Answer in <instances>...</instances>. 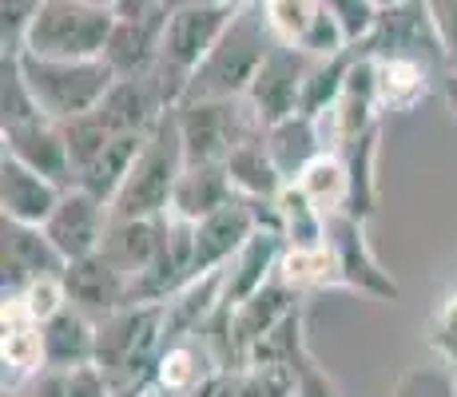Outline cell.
I'll return each instance as SVG.
<instances>
[{
    "instance_id": "obj_1",
    "label": "cell",
    "mask_w": 457,
    "mask_h": 397,
    "mask_svg": "<svg viewBox=\"0 0 457 397\" xmlns=\"http://www.w3.org/2000/svg\"><path fill=\"white\" fill-rule=\"evenodd\" d=\"M270 44H275V37H270L267 21H262L259 0L243 4L235 12V21L227 24V32L219 37V44L207 52V60L191 72L183 100H231V95H247L251 79L259 72L262 60H267Z\"/></svg>"
},
{
    "instance_id": "obj_2",
    "label": "cell",
    "mask_w": 457,
    "mask_h": 397,
    "mask_svg": "<svg viewBox=\"0 0 457 397\" xmlns=\"http://www.w3.org/2000/svg\"><path fill=\"white\" fill-rule=\"evenodd\" d=\"M163 346V302L120 306L116 314L96 322V366L112 382H155Z\"/></svg>"
},
{
    "instance_id": "obj_3",
    "label": "cell",
    "mask_w": 457,
    "mask_h": 397,
    "mask_svg": "<svg viewBox=\"0 0 457 397\" xmlns=\"http://www.w3.org/2000/svg\"><path fill=\"white\" fill-rule=\"evenodd\" d=\"M187 167V152H183V136H179V116L175 108L147 131L144 147H139L136 163H131L124 187L112 199V219H144V215H160L171 207V191L175 179Z\"/></svg>"
},
{
    "instance_id": "obj_4",
    "label": "cell",
    "mask_w": 457,
    "mask_h": 397,
    "mask_svg": "<svg viewBox=\"0 0 457 397\" xmlns=\"http://www.w3.org/2000/svg\"><path fill=\"white\" fill-rule=\"evenodd\" d=\"M21 68H24L32 95H37L40 112L56 123L76 120L84 112H96L100 100L108 95L112 79H116V72H112V64L104 56L52 60V56H37V52L21 48Z\"/></svg>"
},
{
    "instance_id": "obj_5",
    "label": "cell",
    "mask_w": 457,
    "mask_h": 397,
    "mask_svg": "<svg viewBox=\"0 0 457 397\" xmlns=\"http://www.w3.org/2000/svg\"><path fill=\"white\" fill-rule=\"evenodd\" d=\"M235 12H239L235 4H219V0H187V4L171 8L163 29V52L155 60V76L175 103L183 100L191 72L207 60V52L219 44Z\"/></svg>"
},
{
    "instance_id": "obj_6",
    "label": "cell",
    "mask_w": 457,
    "mask_h": 397,
    "mask_svg": "<svg viewBox=\"0 0 457 397\" xmlns=\"http://www.w3.org/2000/svg\"><path fill=\"white\" fill-rule=\"evenodd\" d=\"M116 29V8L87 0H44L24 32V52L52 60H96L104 56Z\"/></svg>"
},
{
    "instance_id": "obj_7",
    "label": "cell",
    "mask_w": 457,
    "mask_h": 397,
    "mask_svg": "<svg viewBox=\"0 0 457 397\" xmlns=\"http://www.w3.org/2000/svg\"><path fill=\"white\" fill-rule=\"evenodd\" d=\"M179 116V136L187 163H223L243 139L254 131H267V123L254 116L247 95H231V100H183L175 103Z\"/></svg>"
},
{
    "instance_id": "obj_8",
    "label": "cell",
    "mask_w": 457,
    "mask_h": 397,
    "mask_svg": "<svg viewBox=\"0 0 457 397\" xmlns=\"http://www.w3.org/2000/svg\"><path fill=\"white\" fill-rule=\"evenodd\" d=\"M366 56H406V60H421L434 72H450L445 64V48L437 37V24L429 16L426 0H410L398 8H382L374 32L362 44H354Z\"/></svg>"
},
{
    "instance_id": "obj_9",
    "label": "cell",
    "mask_w": 457,
    "mask_h": 397,
    "mask_svg": "<svg viewBox=\"0 0 457 397\" xmlns=\"http://www.w3.org/2000/svg\"><path fill=\"white\" fill-rule=\"evenodd\" d=\"M311 52L295 48V44H270L267 60L259 64L251 87H247V100L254 108V116L262 123H278L287 116H295L298 103H303V79H306V68H311Z\"/></svg>"
},
{
    "instance_id": "obj_10",
    "label": "cell",
    "mask_w": 457,
    "mask_h": 397,
    "mask_svg": "<svg viewBox=\"0 0 457 397\" xmlns=\"http://www.w3.org/2000/svg\"><path fill=\"white\" fill-rule=\"evenodd\" d=\"M327 243H330L334 259H338L342 286L362 290V294L382 298V302H398V282H394L390 270H382V262L370 254L362 219L346 215V211L327 215Z\"/></svg>"
},
{
    "instance_id": "obj_11",
    "label": "cell",
    "mask_w": 457,
    "mask_h": 397,
    "mask_svg": "<svg viewBox=\"0 0 457 397\" xmlns=\"http://www.w3.org/2000/svg\"><path fill=\"white\" fill-rule=\"evenodd\" d=\"M175 108V100L167 95V87L160 84L155 68L139 76H116L108 87V95L100 100L96 116L108 123L112 136H124V131H152L167 112Z\"/></svg>"
},
{
    "instance_id": "obj_12",
    "label": "cell",
    "mask_w": 457,
    "mask_h": 397,
    "mask_svg": "<svg viewBox=\"0 0 457 397\" xmlns=\"http://www.w3.org/2000/svg\"><path fill=\"white\" fill-rule=\"evenodd\" d=\"M108 227H112V207L84 187H68L64 195H60L56 211L44 219V235L56 243V251L64 254L68 262L100 251Z\"/></svg>"
},
{
    "instance_id": "obj_13",
    "label": "cell",
    "mask_w": 457,
    "mask_h": 397,
    "mask_svg": "<svg viewBox=\"0 0 457 397\" xmlns=\"http://www.w3.org/2000/svg\"><path fill=\"white\" fill-rule=\"evenodd\" d=\"M64 267L68 259L44 235V227L4 219V227H0V282H4V294H16L37 278L64 275Z\"/></svg>"
},
{
    "instance_id": "obj_14",
    "label": "cell",
    "mask_w": 457,
    "mask_h": 397,
    "mask_svg": "<svg viewBox=\"0 0 457 397\" xmlns=\"http://www.w3.org/2000/svg\"><path fill=\"white\" fill-rule=\"evenodd\" d=\"M60 278H64L68 306L84 310L87 318H96V322L116 314L120 306H128V275L104 251L72 259Z\"/></svg>"
},
{
    "instance_id": "obj_15",
    "label": "cell",
    "mask_w": 457,
    "mask_h": 397,
    "mask_svg": "<svg viewBox=\"0 0 457 397\" xmlns=\"http://www.w3.org/2000/svg\"><path fill=\"white\" fill-rule=\"evenodd\" d=\"M4 155L29 163L32 171L48 175L60 187H76V167H72L68 139L56 120L44 116V120L21 123V128H4Z\"/></svg>"
},
{
    "instance_id": "obj_16",
    "label": "cell",
    "mask_w": 457,
    "mask_h": 397,
    "mask_svg": "<svg viewBox=\"0 0 457 397\" xmlns=\"http://www.w3.org/2000/svg\"><path fill=\"white\" fill-rule=\"evenodd\" d=\"M171 8L160 4L144 16H116V29H112V40L104 48V60L112 64L116 76H139L147 68H155L163 52V29Z\"/></svg>"
},
{
    "instance_id": "obj_17",
    "label": "cell",
    "mask_w": 457,
    "mask_h": 397,
    "mask_svg": "<svg viewBox=\"0 0 457 397\" xmlns=\"http://www.w3.org/2000/svg\"><path fill=\"white\" fill-rule=\"evenodd\" d=\"M0 361H4V390H16L44 369L40 322L24 310L16 294H4L0 306Z\"/></svg>"
},
{
    "instance_id": "obj_18",
    "label": "cell",
    "mask_w": 457,
    "mask_h": 397,
    "mask_svg": "<svg viewBox=\"0 0 457 397\" xmlns=\"http://www.w3.org/2000/svg\"><path fill=\"white\" fill-rule=\"evenodd\" d=\"M254 235V219L251 207L243 195H235L227 207L211 211L207 219L195 223V259H191V270L195 275H207V270H223L227 262L239 254V246Z\"/></svg>"
},
{
    "instance_id": "obj_19",
    "label": "cell",
    "mask_w": 457,
    "mask_h": 397,
    "mask_svg": "<svg viewBox=\"0 0 457 397\" xmlns=\"http://www.w3.org/2000/svg\"><path fill=\"white\" fill-rule=\"evenodd\" d=\"M64 191L68 187L52 183L48 175L32 171V167L21 163V159H12V155L0 159V211H4V219L44 227V219L56 211V203Z\"/></svg>"
},
{
    "instance_id": "obj_20",
    "label": "cell",
    "mask_w": 457,
    "mask_h": 397,
    "mask_svg": "<svg viewBox=\"0 0 457 397\" xmlns=\"http://www.w3.org/2000/svg\"><path fill=\"white\" fill-rule=\"evenodd\" d=\"M283 235L275 231H254L247 243L239 246L231 262L223 267V302L239 306L247 302L259 286H267L278 270V259H283Z\"/></svg>"
},
{
    "instance_id": "obj_21",
    "label": "cell",
    "mask_w": 457,
    "mask_h": 397,
    "mask_svg": "<svg viewBox=\"0 0 457 397\" xmlns=\"http://www.w3.org/2000/svg\"><path fill=\"white\" fill-rule=\"evenodd\" d=\"M163 238H167V211H160V215H144V219H112L100 251L131 278V275L152 267V259L160 254Z\"/></svg>"
},
{
    "instance_id": "obj_22",
    "label": "cell",
    "mask_w": 457,
    "mask_h": 397,
    "mask_svg": "<svg viewBox=\"0 0 457 397\" xmlns=\"http://www.w3.org/2000/svg\"><path fill=\"white\" fill-rule=\"evenodd\" d=\"M267 147H270V159L278 163V171L287 175V183L298 179L311 159L330 152L327 131H322V120L306 116V112H295V116L270 123L267 128Z\"/></svg>"
},
{
    "instance_id": "obj_23",
    "label": "cell",
    "mask_w": 457,
    "mask_h": 397,
    "mask_svg": "<svg viewBox=\"0 0 457 397\" xmlns=\"http://www.w3.org/2000/svg\"><path fill=\"white\" fill-rule=\"evenodd\" d=\"M239 191H235L231 175H227V163H187L183 175L175 179V191H171V211L191 223L207 219L211 211L227 207Z\"/></svg>"
},
{
    "instance_id": "obj_24",
    "label": "cell",
    "mask_w": 457,
    "mask_h": 397,
    "mask_svg": "<svg viewBox=\"0 0 457 397\" xmlns=\"http://www.w3.org/2000/svg\"><path fill=\"white\" fill-rule=\"evenodd\" d=\"M44 334V366L48 369H76L96 361V318L76 306H64L40 326Z\"/></svg>"
},
{
    "instance_id": "obj_25",
    "label": "cell",
    "mask_w": 457,
    "mask_h": 397,
    "mask_svg": "<svg viewBox=\"0 0 457 397\" xmlns=\"http://www.w3.org/2000/svg\"><path fill=\"white\" fill-rule=\"evenodd\" d=\"M434 68L406 56H374V79H378V112H414L434 87Z\"/></svg>"
},
{
    "instance_id": "obj_26",
    "label": "cell",
    "mask_w": 457,
    "mask_h": 397,
    "mask_svg": "<svg viewBox=\"0 0 457 397\" xmlns=\"http://www.w3.org/2000/svg\"><path fill=\"white\" fill-rule=\"evenodd\" d=\"M295 306H298V290H295V286H287V282L278 278V275L270 278L267 286L254 290L247 302L235 306L231 322H235V342H239L243 354H251L254 342L267 338V334L275 330V326L283 322V318L291 314Z\"/></svg>"
},
{
    "instance_id": "obj_27",
    "label": "cell",
    "mask_w": 457,
    "mask_h": 397,
    "mask_svg": "<svg viewBox=\"0 0 457 397\" xmlns=\"http://www.w3.org/2000/svg\"><path fill=\"white\" fill-rule=\"evenodd\" d=\"M219 302H223V270H207V275L187 278L163 302V334H167V342L195 334L199 326L215 314Z\"/></svg>"
},
{
    "instance_id": "obj_28",
    "label": "cell",
    "mask_w": 457,
    "mask_h": 397,
    "mask_svg": "<svg viewBox=\"0 0 457 397\" xmlns=\"http://www.w3.org/2000/svg\"><path fill=\"white\" fill-rule=\"evenodd\" d=\"M215 369H219V361L199 334L175 338V342H167L160 361H155V393L183 397V393L195 390L207 374H215Z\"/></svg>"
},
{
    "instance_id": "obj_29",
    "label": "cell",
    "mask_w": 457,
    "mask_h": 397,
    "mask_svg": "<svg viewBox=\"0 0 457 397\" xmlns=\"http://www.w3.org/2000/svg\"><path fill=\"white\" fill-rule=\"evenodd\" d=\"M223 163H227V175H231L235 191L247 199H275L278 191L287 187V175L278 171V163L270 159L267 131H254L251 139H243Z\"/></svg>"
},
{
    "instance_id": "obj_30",
    "label": "cell",
    "mask_w": 457,
    "mask_h": 397,
    "mask_svg": "<svg viewBox=\"0 0 457 397\" xmlns=\"http://www.w3.org/2000/svg\"><path fill=\"white\" fill-rule=\"evenodd\" d=\"M144 131H124V136H112V144L104 147L100 155L92 159V163L80 171V179H76V187L92 191L96 199H104L112 207V199L120 195V187H124L131 163H136L139 147H144Z\"/></svg>"
},
{
    "instance_id": "obj_31",
    "label": "cell",
    "mask_w": 457,
    "mask_h": 397,
    "mask_svg": "<svg viewBox=\"0 0 457 397\" xmlns=\"http://www.w3.org/2000/svg\"><path fill=\"white\" fill-rule=\"evenodd\" d=\"M342 163H346V179H350V195H346V215L354 219H370L378 207V123L370 131H362L358 139L338 147Z\"/></svg>"
},
{
    "instance_id": "obj_32",
    "label": "cell",
    "mask_w": 457,
    "mask_h": 397,
    "mask_svg": "<svg viewBox=\"0 0 457 397\" xmlns=\"http://www.w3.org/2000/svg\"><path fill=\"white\" fill-rule=\"evenodd\" d=\"M278 278L287 286H295L298 294L303 290H322V286H342V270L338 259H334L330 243L322 246H283V259H278Z\"/></svg>"
},
{
    "instance_id": "obj_33",
    "label": "cell",
    "mask_w": 457,
    "mask_h": 397,
    "mask_svg": "<svg viewBox=\"0 0 457 397\" xmlns=\"http://www.w3.org/2000/svg\"><path fill=\"white\" fill-rule=\"evenodd\" d=\"M354 56H358L354 44L342 48V52H334V56H314L311 68H306V79H303V103H298V112H306V116H322V112H330L334 100L342 95V87H346Z\"/></svg>"
},
{
    "instance_id": "obj_34",
    "label": "cell",
    "mask_w": 457,
    "mask_h": 397,
    "mask_svg": "<svg viewBox=\"0 0 457 397\" xmlns=\"http://www.w3.org/2000/svg\"><path fill=\"white\" fill-rule=\"evenodd\" d=\"M295 183L306 191V199H311L322 215H338V211H346L350 179H346V163H342L338 152H322L319 159H311Z\"/></svg>"
},
{
    "instance_id": "obj_35",
    "label": "cell",
    "mask_w": 457,
    "mask_h": 397,
    "mask_svg": "<svg viewBox=\"0 0 457 397\" xmlns=\"http://www.w3.org/2000/svg\"><path fill=\"white\" fill-rule=\"evenodd\" d=\"M44 120L37 95H32L29 79L21 68V52L0 48V131L4 128H21V123Z\"/></svg>"
},
{
    "instance_id": "obj_36",
    "label": "cell",
    "mask_w": 457,
    "mask_h": 397,
    "mask_svg": "<svg viewBox=\"0 0 457 397\" xmlns=\"http://www.w3.org/2000/svg\"><path fill=\"white\" fill-rule=\"evenodd\" d=\"M278 211H283V243L287 246H322L327 243V215L306 199V191L291 179L275 195Z\"/></svg>"
},
{
    "instance_id": "obj_37",
    "label": "cell",
    "mask_w": 457,
    "mask_h": 397,
    "mask_svg": "<svg viewBox=\"0 0 457 397\" xmlns=\"http://www.w3.org/2000/svg\"><path fill=\"white\" fill-rule=\"evenodd\" d=\"M262 21H267L270 37L278 44H303V37L311 32L314 16L322 12V0H259Z\"/></svg>"
},
{
    "instance_id": "obj_38",
    "label": "cell",
    "mask_w": 457,
    "mask_h": 397,
    "mask_svg": "<svg viewBox=\"0 0 457 397\" xmlns=\"http://www.w3.org/2000/svg\"><path fill=\"white\" fill-rule=\"evenodd\" d=\"M60 131H64V139H68V155H72L76 179H80L84 167L112 144L108 123L96 116V112H84V116H76V120H64V123H60Z\"/></svg>"
},
{
    "instance_id": "obj_39",
    "label": "cell",
    "mask_w": 457,
    "mask_h": 397,
    "mask_svg": "<svg viewBox=\"0 0 457 397\" xmlns=\"http://www.w3.org/2000/svg\"><path fill=\"white\" fill-rule=\"evenodd\" d=\"M235 397H295V374L275 361H247L235 382Z\"/></svg>"
},
{
    "instance_id": "obj_40",
    "label": "cell",
    "mask_w": 457,
    "mask_h": 397,
    "mask_svg": "<svg viewBox=\"0 0 457 397\" xmlns=\"http://www.w3.org/2000/svg\"><path fill=\"white\" fill-rule=\"evenodd\" d=\"M322 4H327V12L338 21V29L346 32L350 44H362L374 32L378 16H382V8H378L374 0H322Z\"/></svg>"
},
{
    "instance_id": "obj_41",
    "label": "cell",
    "mask_w": 457,
    "mask_h": 397,
    "mask_svg": "<svg viewBox=\"0 0 457 397\" xmlns=\"http://www.w3.org/2000/svg\"><path fill=\"white\" fill-rule=\"evenodd\" d=\"M16 298H21V306L29 310L37 322L44 326L52 314H60L68 306V294H64V278L60 275H48V278H37L29 282L24 290H16Z\"/></svg>"
},
{
    "instance_id": "obj_42",
    "label": "cell",
    "mask_w": 457,
    "mask_h": 397,
    "mask_svg": "<svg viewBox=\"0 0 457 397\" xmlns=\"http://www.w3.org/2000/svg\"><path fill=\"white\" fill-rule=\"evenodd\" d=\"M394 397H457V374L445 366H414L398 382Z\"/></svg>"
},
{
    "instance_id": "obj_43",
    "label": "cell",
    "mask_w": 457,
    "mask_h": 397,
    "mask_svg": "<svg viewBox=\"0 0 457 397\" xmlns=\"http://www.w3.org/2000/svg\"><path fill=\"white\" fill-rule=\"evenodd\" d=\"M40 4L44 0H0V48H24V32L40 12Z\"/></svg>"
},
{
    "instance_id": "obj_44",
    "label": "cell",
    "mask_w": 457,
    "mask_h": 397,
    "mask_svg": "<svg viewBox=\"0 0 457 397\" xmlns=\"http://www.w3.org/2000/svg\"><path fill=\"white\" fill-rule=\"evenodd\" d=\"M108 390H112V377L96 361L64 369V397H108Z\"/></svg>"
},
{
    "instance_id": "obj_45",
    "label": "cell",
    "mask_w": 457,
    "mask_h": 397,
    "mask_svg": "<svg viewBox=\"0 0 457 397\" xmlns=\"http://www.w3.org/2000/svg\"><path fill=\"white\" fill-rule=\"evenodd\" d=\"M429 342H434V350L445 361H453L457 366V294L445 298L442 314L434 318V326H429Z\"/></svg>"
},
{
    "instance_id": "obj_46",
    "label": "cell",
    "mask_w": 457,
    "mask_h": 397,
    "mask_svg": "<svg viewBox=\"0 0 457 397\" xmlns=\"http://www.w3.org/2000/svg\"><path fill=\"white\" fill-rule=\"evenodd\" d=\"M426 8L437 24V37H442L445 64H450V72H457V0H426Z\"/></svg>"
},
{
    "instance_id": "obj_47",
    "label": "cell",
    "mask_w": 457,
    "mask_h": 397,
    "mask_svg": "<svg viewBox=\"0 0 457 397\" xmlns=\"http://www.w3.org/2000/svg\"><path fill=\"white\" fill-rule=\"evenodd\" d=\"M295 397H338V390H334V382L319 369V361L306 358L303 366L295 369Z\"/></svg>"
},
{
    "instance_id": "obj_48",
    "label": "cell",
    "mask_w": 457,
    "mask_h": 397,
    "mask_svg": "<svg viewBox=\"0 0 457 397\" xmlns=\"http://www.w3.org/2000/svg\"><path fill=\"white\" fill-rule=\"evenodd\" d=\"M235 382H239V369H215L183 397H235Z\"/></svg>"
},
{
    "instance_id": "obj_49",
    "label": "cell",
    "mask_w": 457,
    "mask_h": 397,
    "mask_svg": "<svg viewBox=\"0 0 457 397\" xmlns=\"http://www.w3.org/2000/svg\"><path fill=\"white\" fill-rule=\"evenodd\" d=\"M155 382H112L108 397H152Z\"/></svg>"
},
{
    "instance_id": "obj_50",
    "label": "cell",
    "mask_w": 457,
    "mask_h": 397,
    "mask_svg": "<svg viewBox=\"0 0 457 397\" xmlns=\"http://www.w3.org/2000/svg\"><path fill=\"white\" fill-rule=\"evenodd\" d=\"M160 4L163 0H116V16H144Z\"/></svg>"
},
{
    "instance_id": "obj_51",
    "label": "cell",
    "mask_w": 457,
    "mask_h": 397,
    "mask_svg": "<svg viewBox=\"0 0 457 397\" xmlns=\"http://www.w3.org/2000/svg\"><path fill=\"white\" fill-rule=\"evenodd\" d=\"M378 8H398V4H410V0H374Z\"/></svg>"
},
{
    "instance_id": "obj_52",
    "label": "cell",
    "mask_w": 457,
    "mask_h": 397,
    "mask_svg": "<svg viewBox=\"0 0 457 397\" xmlns=\"http://www.w3.org/2000/svg\"><path fill=\"white\" fill-rule=\"evenodd\" d=\"M219 4H235V8H243V4H251V0H219Z\"/></svg>"
},
{
    "instance_id": "obj_53",
    "label": "cell",
    "mask_w": 457,
    "mask_h": 397,
    "mask_svg": "<svg viewBox=\"0 0 457 397\" xmlns=\"http://www.w3.org/2000/svg\"><path fill=\"white\" fill-rule=\"evenodd\" d=\"M87 4H108V8H116V0H87Z\"/></svg>"
},
{
    "instance_id": "obj_54",
    "label": "cell",
    "mask_w": 457,
    "mask_h": 397,
    "mask_svg": "<svg viewBox=\"0 0 457 397\" xmlns=\"http://www.w3.org/2000/svg\"><path fill=\"white\" fill-rule=\"evenodd\" d=\"M163 4L167 8H179V4H187V0H163Z\"/></svg>"
},
{
    "instance_id": "obj_55",
    "label": "cell",
    "mask_w": 457,
    "mask_h": 397,
    "mask_svg": "<svg viewBox=\"0 0 457 397\" xmlns=\"http://www.w3.org/2000/svg\"><path fill=\"white\" fill-rule=\"evenodd\" d=\"M163 397H167V393H163Z\"/></svg>"
}]
</instances>
